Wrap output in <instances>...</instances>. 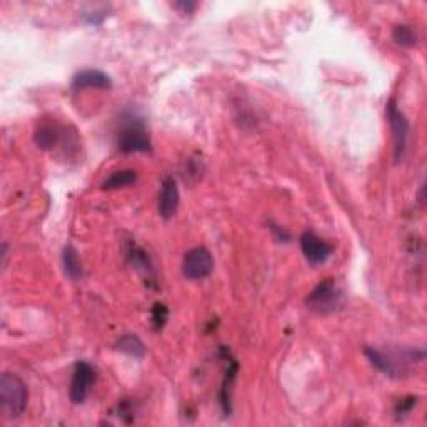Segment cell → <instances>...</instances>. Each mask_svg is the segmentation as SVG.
<instances>
[{
	"mask_svg": "<svg viewBox=\"0 0 427 427\" xmlns=\"http://www.w3.org/2000/svg\"><path fill=\"white\" fill-rule=\"evenodd\" d=\"M127 261L137 272H141L142 276H146L147 279H151L153 276V266L151 257H148L147 252L144 251L142 247H139L137 244L131 242L127 246Z\"/></svg>",
	"mask_w": 427,
	"mask_h": 427,
	"instance_id": "obj_12",
	"label": "cell"
},
{
	"mask_svg": "<svg viewBox=\"0 0 427 427\" xmlns=\"http://www.w3.org/2000/svg\"><path fill=\"white\" fill-rule=\"evenodd\" d=\"M366 356L369 362H371L379 372H382L384 376L401 377L402 372L406 371V361H399V356H392V354L379 351L376 347H366Z\"/></svg>",
	"mask_w": 427,
	"mask_h": 427,
	"instance_id": "obj_8",
	"label": "cell"
},
{
	"mask_svg": "<svg viewBox=\"0 0 427 427\" xmlns=\"http://www.w3.org/2000/svg\"><path fill=\"white\" fill-rule=\"evenodd\" d=\"M95 382V369L92 367V364H89L87 361H79L74 366V374H72V381H70V401L74 404H82V402L87 399L90 387Z\"/></svg>",
	"mask_w": 427,
	"mask_h": 427,
	"instance_id": "obj_6",
	"label": "cell"
},
{
	"mask_svg": "<svg viewBox=\"0 0 427 427\" xmlns=\"http://www.w3.org/2000/svg\"><path fill=\"white\" fill-rule=\"evenodd\" d=\"M179 187H177V182L174 177H166L162 180L161 185V194H159V214L161 217L164 219H171L172 215L177 212V207H179Z\"/></svg>",
	"mask_w": 427,
	"mask_h": 427,
	"instance_id": "obj_9",
	"label": "cell"
},
{
	"mask_svg": "<svg viewBox=\"0 0 427 427\" xmlns=\"http://www.w3.org/2000/svg\"><path fill=\"white\" fill-rule=\"evenodd\" d=\"M344 302V294L334 279H325L315 286V289L307 296L306 306L315 314H333L340 309Z\"/></svg>",
	"mask_w": 427,
	"mask_h": 427,
	"instance_id": "obj_3",
	"label": "cell"
},
{
	"mask_svg": "<svg viewBox=\"0 0 427 427\" xmlns=\"http://www.w3.org/2000/svg\"><path fill=\"white\" fill-rule=\"evenodd\" d=\"M392 37L401 47H414L417 44V33L411 26H397L392 32Z\"/></svg>",
	"mask_w": 427,
	"mask_h": 427,
	"instance_id": "obj_17",
	"label": "cell"
},
{
	"mask_svg": "<svg viewBox=\"0 0 427 427\" xmlns=\"http://www.w3.org/2000/svg\"><path fill=\"white\" fill-rule=\"evenodd\" d=\"M174 7L175 9H179V11L182 12V13H190L192 11H194L195 7H198V4L195 2H177V4H174Z\"/></svg>",
	"mask_w": 427,
	"mask_h": 427,
	"instance_id": "obj_20",
	"label": "cell"
},
{
	"mask_svg": "<svg viewBox=\"0 0 427 427\" xmlns=\"http://www.w3.org/2000/svg\"><path fill=\"white\" fill-rule=\"evenodd\" d=\"M167 319H169V309H167L166 304L157 302V304L152 307V315H151V323H152L153 330H161L162 328H164Z\"/></svg>",
	"mask_w": 427,
	"mask_h": 427,
	"instance_id": "obj_18",
	"label": "cell"
},
{
	"mask_svg": "<svg viewBox=\"0 0 427 427\" xmlns=\"http://www.w3.org/2000/svg\"><path fill=\"white\" fill-rule=\"evenodd\" d=\"M62 264H64L65 274L70 277L72 281H80L84 277V267L82 261H80L79 252L74 246H65L64 252H62Z\"/></svg>",
	"mask_w": 427,
	"mask_h": 427,
	"instance_id": "obj_14",
	"label": "cell"
},
{
	"mask_svg": "<svg viewBox=\"0 0 427 427\" xmlns=\"http://www.w3.org/2000/svg\"><path fill=\"white\" fill-rule=\"evenodd\" d=\"M28 401L27 384L17 374L4 372L0 377V412L9 421L23 414Z\"/></svg>",
	"mask_w": 427,
	"mask_h": 427,
	"instance_id": "obj_1",
	"label": "cell"
},
{
	"mask_svg": "<svg viewBox=\"0 0 427 427\" xmlns=\"http://www.w3.org/2000/svg\"><path fill=\"white\" fill-rule=\"evenodd\" d=\"M224 352H225V361H227V371H225L222 389H220V406H222L225 414H229L230 412V389H232V382H234V379H236L239 366H237V362L229 356V352L225 351V349H224Z\"/></svg>",
	"mask_w": 427,
	"mask_h": 427,
	"instance_id": "obj_13",
	"label": "cell"
},
{
	"mask_svg": "<svg viewBox=\"0 0 427 427\" xmlns=\"http://www.w3.org/2000/svg\"><path fill=\"white\" fill-rule=\"evenodd\" d=\"M117 147L124 153L151 152V137H148L146 124L137 114L129 112L122 117L121 131L117 134Z\"/></svg>",
	"mask_w": 427,
	"mask_h": 427,
	"instance_id": "obj_2",
	"label": "cell"
},
{
	"mask_svg": "<svg viewBox=\"0 0 427 427\" xmlns=\"http://www.w3.org/2000/svg\"><path fill=\"white\" fill-rule=\"evenodd\" d=\"M64 136V129L60 126L52 122H45L42 124V126H38L36 136H33V141H36L37 147L44 148V151H52L55 146H59Z\"/></svg>",
	"mask_w": 427,
	"mask_h": 427,
	"instance_id": "obj_11",
	"label": "cell"
},
{
	"mask_svg": "<svg viewBox=\"0 0 427 427\" xmlns=\"http://www.w3.org/2000/svg\"><path fill=\"white\" fill-rule=\"evenodd\" d=\"M136 182H137V172L134 169L115 171L102 182V189L104 190L122 189V187L132 185V184H136Z\"/></svg>",
	"mask_w": 427,
	"mask_h": 427,
	"instance_id": "obj_16",
	"label": "cell"
},
{
	"mask_svg": "<svg viewBox=\"0 0 427 427\" xmlns=\"http://www.w3.org/2000/svg\"><path fill=\"white\" fill-rule=\"evenodd\" d=\"M110 85H112L110 77L105 74V72L97 69L80 70L77 72L74 79H72V89L74 90H84V89L105 90V89H110Z\"/></svg>",
	"mask_w": 427,
	"mask_h": 427,
	"instance_id": "obj_10",
	"label": "cell"
},
{
	"mask_svg": "<svg viewBox=\"0 0 427 427\" xmlns=\"http://www.w3.org/2000/svg\"><path fill=\"white\" fill-rule=\"evenodd\" d=\"M416 404H417V397H414V396L404 397V399H401L399 402H397L394 407V414L397 419H402V417H406L407 414H409V412L414 409Z\"/></svg>",
	"mask_w": 427,
	"mask_h": 427,
	"instance_id": "obj_19",
	"label": "cell"
},
{
	"mask_svg": "<svg viewBox=\"0 0 427 427\" xmlns=\"http://www.w3.org/2000/svg\"><path fill=\"white\" fill-rule=\"evenodd\" d=\"M386 114L392 131V141H394V159L401 161L402 157H404V152L407 148V141H409V121H407L406 115L402 114L396 99H391L389 102H387Z\"/></svg>",
	"mask_w": 427,
	"mask_h": 427,
	"instance_id": "obj_4",
	"label": "cell"
},
{
	"mask_svg": "<svg viewBox=\"0 0 427 427\" xmlns=\"http://www.w3.org/2000/svg\"><path fill=\"white\" fill-rule=\"evenodd\" d=\"M115 349H117L119 352L127 354V356H131V357L141 359L146 356V345H144V342L139 335L132 334V333L124 334L122 337H119L117 342H115Z\"/></svg>",
	"mask_w": 427,
	"mask_h": 427,
	"instance_id": "obj_15",
	"label": "cell"
},
{
	"mask_svg": "<svg viewBox=\"0 0 427 427\" xmlns=\"http://www.w3.org/2000/svg\"><path fill=\"white\" fill-rule=\"evenodd\" d=\"M214 271V259L209 249L205 247H194L189 252H185L184 262H182V272L187 279L199 281L205 279L212 274Z\"/></svg>",
	"mask_w": 427,
	"mask_h": 427,
	"instance_id": "obj_5",
	"label": "cell"
},
{
	"mask_svg": "<svg viewBox=\"0 0 427 427\" xmlns=\"http://www.w3.org/2000/svg\"><path fill=\"white\" fill-rule=\"evenodd\" d=\"M271 225H272L271 230H272V232H276V234H277V237H279L281 241H287V239H289V234H287L284 229H279V227H277V225H274V224H271Z\"/></svg>",
	"mask_w": 427,
	"mask_h": 427,
	"instance_id": "obj_21",
	"label": "cell"
},
{
	"mask_svg": "<svg viewBox=\"0 0 427 427\" xmlns=\"http://www.w3.org/2000/svg\"><path fill=\"white\" fill-rule=\"evenodd\" d=\"M301 249L306 261L309 262L310 266H320V264H324L333 256L334 251V247L330 246L328 241H324L323 237H319L313 230H307V232L302 234Z\"/></svg>",
	"mask_w": 427,
	"mask_h": 427,
	"instance_id": "obj_7",
	"label": "cell"
}]
</instances>
